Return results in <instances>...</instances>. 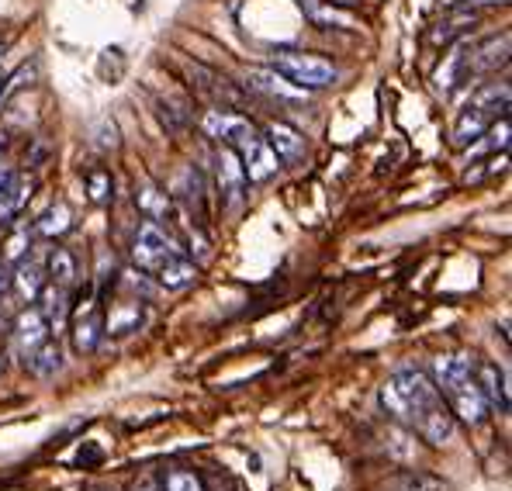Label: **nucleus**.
<instances>
[{"instance_id":"39448f33","label":"nucleus","mask_w":512,"mask_h":491,"mask_svg":"<svg viewBox=\"0 0 512 491\" xmlns=\"http://www.w3.org/2000/svg\"><path fill=\"white\" fill-rule=\"evenodd\" d=\"M270 70L298 90H322V87H329V83H336V66L329 63V59L315 56V52H301V49H277L274 56H270Z\"/></svg>"},{"instance_id":"4468645a","label":"nucleus","mask_w":512,"mask_h":491,"mask_svg":"<svg viewBox=\"0 0 512 491\" xmlns=\"http://www.w3.org/2000/svg\"><path fill=\"white\" fill-rule=\"evenodd\" d=\"M295 4L308 14V21L319 28H357V18H353V14L326 4V0H295Z\"/></svg>"},{"instance_id":"9d476101","label":"nucleus","mask_w":512,"mask_h":491,"mask_svg":"<svg viewBox=\"0 0 512 491\" xmlns=\"http://www.w3.org/2000/svg\"><path fill=\"white\" fill-rule=\"evenodd\" d=\"M101 332H104L101 308L94 305V298H87V305H80L77 315H73V346L80 353H94L97 343H101Z\"/></svg>"},{"instance_id":"b1692460","label":"nucleus","mask_w":512,"mask_h":491,"mask_svg":"<svg viewBox=\"0 0 512 491\" xmlns=\"http://www.w3.org/2000/svg\"><path fill=\"white\" fill-rule=\"evenodd\" d=\"M87 187H90V201H108L111 198V173L108 170H90L87 173Z\"/></svg>"},{"instance_id":"7c9ffc66","label":"nucleus","mask_w":512,"mask_h":491,"mask_svg":"<svg viewBox=\"0 0 512 491\" xmlns=\"http://www.w3.org/2000/svg\"><path fill=\"white\" fill-rule=\"evenodd\" d=\"M0 49H4V39H0Z\"/></svg>"},{"instance_id":"393cba45","label":"nucleus","mask_w":512,"mask_h":491,"mask_svg":"<svg viewBox=\"0 0 512 491\" xmlns=\"http://www.w3.org/2000/svg\"><path fill=\"white\" fill-rule=\"evenodd\" d=\"M139 201H142V211H146V218H153V222H160V215L167 211V198H163L156 187H146V191H139Z\"/></svg>"},{"instance_id":"5701e85b","label":"nucleus","mask_w":512,"mask_h":491,"mask_svg":"<svg viewBox=\"0 0 512 491\" xmlns=\"http://www.w3.org/2000/svg\"><path fill=\"white\" fill-rule=\"evenodd\" d=\"M70 211H66V205H56V208H49L45 215L39 218V232L42 236H63L66 229H70Z\"/></svg>"},{"instance_id":"bb28decb","label":"nucleus","mask_w":512,"mask_h":491,"mask_svg":"<svg viewBox=\"0 0 512 491\" xmlns=\"http://www.w3.org/2000/svg\"><path fill=\"white\" fill-rule=\"evenodd\" d=\"M461 4H471V0H443V7H461Z\"/></svg>"},{"instance_id":"20e7f679","label":"nucleus","mask_w":512,"mask_h":491,"mask_svg":"<svg viewBox=\"0 0 512 491\" xmlns=\"http://www.w3.org/2000/svg\"><path fill=\"white\" fill-rule=\"evenodd\" d=\"M509 111V83H492V87H481L478 94H474V101L468 108L461 111V118H457L454 125V146L464 149V146H474V142L485 139V132L499 122V115L506 118Z\"/></svg>"},{"instance_id":"7ed1b4c3","label":"nucleus","mask_w":512,"mask_h":491,"mask_svg":"<svg viewBox=\"0 0 512 491\" xmlns=\"http://www.w3.org/2000/svg\"><path fill=\"white\" fill-rule=\"evenodd\" d=\"M440 398L447 402V409L454 412V419H464L468 426H481L488 419V405L481 398V388L474 381V360H468L464 353H443L433 360V377Z\"/></svg>"},{"instance_id":"1a4fd4ad","label":"nucleus","mask_w":512,"mask_h":491,"mask_svg":"<svg viewBox=\"0 0 512 491\" xmlns=\"http://www.w3.org/2000/svg\"><path fill=\"white\" fill-rule=\"evenodd\" d=\"M14 339H18V350L21 357H28V353H35L45 339H52V326L49 319L39 312V305L25 308V312L18 315V329H14Z\"/></svg>"},{"instance_id":"0eeeda50","label":"nucleus","mask_w":512,"mask_h":491,"mask_svg":"<svg viewBox=\"0 0 512 491\" xmlns=\"http://www.w3.org/2000/svg\"><path fill=\"white\" fill-rule=\"evenodd\" d=\"M215 163H218V194H222V205L239 208V201H243V194H246L243 166H239L236 153H232L229 146H222V153H218Z\"/></svg>"},{"instance_id":"6e6552de","label":"nucleus","mask_w":512,"mask_h":491,"mask_svg":"<svg viewBox=\"0 0 512 491\" xmlns=\"http://www.w3.org/2000/svg\"><path fill=\"white\" fill-rule=\"evenodd\" d=\"M474 381L481 388V398H485L488 409L495 412H509V388H506V370L492 360H478L474 364Z\"/></svg>"},{"instance_id":"412c9836","label":"nucleus","mask_w":512,"mask_h":491,"mask_svg":"<svg viewBox=\"0 0 512 491\" xmlns=\"http://www.w3.org/2000/svg\"><path fill=\"white\" fill-rule=\"evenodd\" d=\"M14 281H18V291L25 294V298H39V291L45 287V277H42V267L39 263H21L18 274H14Z\"/></svg>"},{"instance_id":"a211bd4d","label":"nucleus","mask_w":512,"mask_h":491,"mask_svg":"<svg viewBox=\"0 0 512 491\" xmlns=\"http://www.w3.org/2000/svg\"><path fill=\"white\" fill-rule=\"evenodd\" d=\"M246 118L243 115H232V111H222V108H215V111H208L205 118H201V128H205L212 139L218 142H229L232 139V132H236L239 125H243Z\"/></svg>"},{"instance_id":"9b49d317","label":"nucleus","mask_w":512,"mask_h":491,"mask_svg":"<svg viewBox=\"0 0 512 491\" xmlns=\"http://www.w3.org/2000/svg\"><path fill=\"white\" fill-rule=\"evenodd\" d=\"M263 139H267V146L274 149V156L281 163H295L305 156V135L284 122H270L267 132H263Z\"/></svg>"},{"instance_id":"c85d7f7f","label":"nucleus","mask_w":512,"mask_h":491,"mask_svg":"<svg viewBox=\"0 0 512 491\" xmlns=\"http://www.w3.org/2000/svg\"><path fill=\"white\" fill-rule=\"evenodd\" d=\"M139 491H156V488H153V485H142Z\"/></svg>"},{"instance_id":"423d86ee","label":"nucleus","mask_w":512,"mask_h":491,"mask_svg":"<svg viewBox=\"0 0 512 491\" xmlns=\"http://www.w3.org/2000/svg\"><path fill=\"white\" fill-rule=\"evenodd\" d=\"M225 146L236 153V160H239V166H243V173H246V184H263V180L274 177L277 166H281V160L274 156V149L267 146V139H263V135L256 132L250 122L239 125Z\"/></svg>"},{"instance_id":"dca6fc26","label":"nucleus","mask_w":512,"mask_h":491,"mask_svg":"<svg viewBox=\"0 0 512 491\" xmlns=\"http://www.w3.org/2000/svg\"><path fill=\"white\" fill-rule=\"evenodd\" d=\"M28 198H32V180L14 177L11 184L4 187V194H0V225L14 222V215H21V208L28 205Z\"/></svg>"},{"instance_id":"ddd939ff","label":"nucleus","mask_w":512,"mask_h":491,"mask_svg":"<svg viewBox=\"0 0 512 491\" xmlns=\"http://www.w3.org/2000/svg\"><path fill=\"white\" fill-rule=\"evenodd\" d=\"M471 52L468 45H457L454 52H447V59L440 63V70H436V87L443 90V94H450V90L457 87L461 80L471 77V66H468Z\"/></svg>"},{"instance_id":"2eb2a0df","label":"nucleus","mask_w":512,"mask_h":491,"mask_svg":"<svg viewBox=\"0 0 512 491\" xmlns=\"http://www.w3.org/2000/svg\"><path fill=\"white\" fill-rule=\"evenodd\" d=\"M506 63H509V32H502V39L485 42L481 49H471V59H468L471 73H492Z\"/></svg>"},{"instance_id":"4be33fe9","label":"nucleus","mask_w":512,"mask_h":491,"mask_svg":"<svg viewBox=\"0 0 512 491\" xmlns=\"http://www.w3.org/2000/svg\"><path fill=\"white\" fill-rule=\"evenodd\" d=\"M398 488L402 491H450V485L436 474H426V471H409L398 478Z\"/></svg>"},{"instance_id":"f257e3e1","label":"nucleus","mask_w":512,"mask_h":491,"mask_svg":"<svg viewBox=\"0 0 512 491\" xmlns=\"http://www.w3.org/2000/svg\"><path fill=\"white\" fill-rule=\"evenodd\" d=\"M381 405L391 419L402 422L412 433H419L433 447H443V443L454 440V412L447 409L436 384L429 381L423 370H398V374H391L381 388Z\"/></svg>"},{"instance_id":"a878e982","label":"nucleus","mask_w":512,"mask_h":491,"mask_svg":"<svg viewBox=\"0 0 512 491\" xmlns=\"http://www.w3.org/2000/svg\"><path fill=\"white\" fill-rule=\"evenodd\" d=\"M11 180H14V170L4 160H0V194H4V187L11 184Z\"/></svg>"},{"instance_id":"f8f14e48","label":"nucleus","mask_w":512,"mask_h":491,"mask_svg":"<svg viewBox=\"0 0 512 491\" xmlns=\"http://www.w3.org/2000/svg\"><path fill=\"white\" fill-rule=\"evenodd\" d=\"M246 83H250L253 90H260V94H267V97H274V101H284V104H301L305 101V90H298V87H291L284 77H277L274 70H253L246 73Z\"/></svg>"},{"instance_id":"cd10ccee","label":"nucleus","mask_w":512,"mask_h":491,"mask_svg":"<svg viewBox=\"0 0 512 491\" xmlns=\"http://www.w3.org/2000/svg\"><path fill=\"white\" fill-rule=\"evenodd\" d=\"M4 146H7V135H4V132H0V153H4Z\"/></svg>"},{"instance_id":"c756f323","label":"nucleus","mask_w":512,"mask_h":491,"mask_svg":"<svg viewBox=\"0 0 512 491\" xmlns=\"http://www.w3.org/2000/svg\"><path fill=\"white\" fill-rule=\"evenodd\" d=\"M0 87H4V73H0Z\"/></svg>"},{"instance_id":"aec40b11","label":"nucleus","mask_w":512,"mask_h":491,"mask_svg":"<svg viewBox=\"0 0 512 491\" xmlns=\"http://www.w3.org/2000/svg\"><path fill=\"white\" fill-rule=\"evenodd\" d=\"M163 491H205V481L191 467H170L163 474Z\"/></svg>"},{"instance_id":"f03ea898","label":"nucleus","mask_w":512,"mask_h":491,"mask_svg":"<svg viewBox=\"0 0 512 491\" xmlns=\"http://www.w3.org/2000/svg\"><path fill=\"white\" fill-rule=\"evenodd\" d=\"M132 260L142 274L156 277V281L163 287H170V291H180V287L198 281V263H194L191 256L180 249L177 239H173L160 222H153V218H146V222L139 225Z\"/></svg>"},{"instance_id":"f3484780","label":"nucleus","mask_w":512,"mask_h":491,"mask_svg":"<svg viewBox=\"0 0 512 491\" xmlns=\"http://www.w3.org/2000/svg\"><path fill=\"white\" fill-rule=\"evenodd\" d=\"M80 267H77V256L70 253V249L56 246L49 253V281L56 287H70L73 281H77Z\"/></svg>"},{"instance_id":"6ab92c4d","label":"nucleus","mask_w":512,"mask_h":491,"mask_svg":"<svg viewBox=\"0 0 512 491\" xmlns=\"http://www.w3.org/2000/svg\"><path fill=\"white\" fill-rule=\"evenodd\" d=\"M25 364L32 367V374H39V377H52L59 367H63V360H59V343H56V339H45V343L39 346V350L28 353Z\"/></svg>"}]
</instances>
